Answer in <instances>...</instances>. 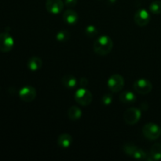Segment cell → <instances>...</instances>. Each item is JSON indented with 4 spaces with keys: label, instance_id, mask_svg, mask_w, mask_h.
I'll return each instance as SVG.
<instances>
[{
    "label": "cell",
    "instance_id": "20",
    "mask_svg": "<svg viewBox=\"0 0 161 161\" xmlns=\"http://www.w3.org/2000/svg\"><path fill=\"white\" fill-rule=\"evenodd\" d=\"M149 10L153 14H161V1L156 0L149 5Z\"/></svg>",
    "mask_w": 161,
    "mask_h": 161
},
{
    "label": "cell",
    "instance_id": "5",
    "mask_svg": "<svg viewBox=\"0 0 161 161\" xmlns=\"http://www.w3.org/2000/svg\"><path fill=\"white\" fill-rule=\"evenodd\" d=\"M141 116V110L132 107L126 110L124 114V119L126 124L128 125H135L139 121Z\"/></svg>",
    "mask_w": 161,
    "mask_h": 161
},
{
    "label": "cell",
    "instance_id": "6",
    "mask_svg": "<svg viewBox=\"0 0 161 161\" xmlns=\"http://www.w3.org/2000/svg\"><path fill=\"white\" fill-rule=\"evenodd\" d=\"M14 40L11 35L7 31L0 33V51L8 53L13 49Z\"/></svg>",
    "mask_w": 161,
    "mask_h": 161
},
{
    "label": "cell",
    "instance_id": "18",
    "mask_svg": "<svg viewBox=\"0 0 161 161\" xmlns=\"http://www.w3.org/2000/svg\"><path fill=\"white\" fill-rule=\"evenodd\" d=\"M123 149H124V153H125L127 155L130 156V157H134V155L135 154V153L137 152V150L138 149V148L136 146H135L132 143H126L123 146Z\"/></svg>",
    "mask_w": 161,
    "mask_h": 161
},
{
    "label": "cell",
    "instance_id": "23",
    "mask_svg": "<svg viewBox=\"0 0 161 161\" xmlns=\"http://www.w3.org/2000/svg\"><path fill=\"white\" fill-rule=\"evenodd\" d=\"M88 80L86 78H85V77H83V78H81L80 80V81H79V85L80 86V87H86V86L88 85Z\"/></svg>",
    "mask_w": 161,
    "mask_h": 161
},
{
    "label": "cell",
    "instance_id": "16",
    "mask_svg": "<svg viewBox=\"0 0 161 161\" xmlns=\"http://www.w3.org/2000/svg\"><path fill=\"white\" fill-rule=\"evenodd\" d=\"M68 116L71 120H78L82 116V111L79 107L72 105L68 111Z\"/></svg>",
    "mask_w": 161,
    "mask_h": 161
},
{
    "label": "cell",
    "instance_id": "4",
    "mask_svg": "<svg viewBox=\"0 0 161 161\" xmlns=\"http://www.w3.org/2000/svg\"><path fill=\"white\" fill-rule=\"evenodd\" d=\"M108 89L113 93H117L122 91L124 86V80L122 75L119 74H113L107 81Z\"/></svg>",
    "mask_w": 161,
    "mask_h": 161
},
{
    "label": "cell",
    "instance_id": "19",
    "mask_svg": "<svg viewBox=\"0 0 161 161\" xmlns=\"http://www.w3.org/2000/svg\"><path fill=\"white\" fill-rule=\"evenodd\" d=\"M70 38V32L65 29L61 30L58 31V34L56 35V39L58 42H65Z\"/></svg>",
    "mask_w": 161,
    "mask_h": 161
},
{
    "label": "cell",
    "instance_id": "12",
    "mask_svg": "<svg viewBox=\"0 0 161 161\" xmlns=\"http://www.w3.org/2000/svg\"><path fill=\"white\" fill-rule=\"evenodd\" d=\"M72 143V137L67 133L61 134L58 138V144L62 149H68Z\"/></svg>",
    "mask_w": 161,
    "mask_h": 161
},
{
    "label": "cell",
    "instance_id": "21",
    "mask_svg": "<svg viewBox=\"0 0 161 161\" xmlns=\"http://www.w3.org/2000/svg\"><path fill=\"white\" fill-rule=\"evenodd\" d=\"M85 34L86 36L89 38H94L97 36L98 34V31H97V28L94 25H89L85 28Z\"/></svg>",
    "mask_w": 161,
    "mask_h": 161
},
{
    "label": "cell",
    "instance_id": "11",
    "mask_svg": "<svg viewBox=\"0 0 161 161\" xmlns=\"http://www.w3.org/2000/svg\"><path fill=\"white\" fill-rule=\"evenodd\" d=\"M62 18L63 20L66 24H69V25H75L78 21L79 16L78 14L75 11L72 10V9H68V10L64 12Z\"/></svg>",
    "mask_w": 161,
    "mask_h": 161
},
{
    "label": "cell",
    "instance_id": "9",
    "mask_svg": "<svg viewBox=\"0 0 161 161\" xmlns=\"http://www.w3.org/2000/svg\"><path fill=\"white\" fill-rule=\"evenodd\" d=\"M134 20H135L136 25H138V26L144 27L147 25L150 21V15L147 10L141 9L135 13Z\"/></svg>",
    "mask_w": 161,
    "mask_h": 161
},
{
    "label": "cell",
    "instance_id": "3",
    "mask_svg": "<svg viewBox=\"0 0 161 161\" xmlns=\"http://www.w3.org/2000/svg\"><path fill=\"white\" fill-rule=\"evenodd\" d=\"M142 133L148 139L156 140L161 135V128L154 123H148L143 127Z\"/></svg>",
    "mask_w": 161,
    "mask_h": 161
},
{
    "label": "cell",
    "instance_id": "15",
    "mask_svg": "<svg viewBox=\"0 0 161 161\" xmlns=\"http://www.w3.org/2000/svg\"><path fill=\"white\" fill-rule=\"evenodd\" d=\"M119 100L122 103L125 105H130L136 101V96L133 92L129 91H125L121 92L119 94Z\"/></svg>",
    "mask_w": 161,
    "mask_h": 161
},
{
    "label": "cell",
    "instance_id": "10",
    "mask_svg": "<svg viewBox=\"0 0 161 161\" xmlns=\"http://www.w3.org/2000/svg\"><path fill=\"white\" fill-rule=\"evenodd\" d=\"M64 8L62 0H47L46 9L49 13L53 14H58L62 11Z\"/></svg>",
    "mask_w": 161,
    "mask_h": 161
},
{
    "label": "cell",
    "instance_id": "14",
    "mask_svg": "<svg viewBox=\"0 0 161 161\" xmlns=\"http://www.w3.org/2000/svg\"><path fill=\"white\" fill-rule=\"evenodd\" d=\"M42 66V61L40 58L33 56L28 61V68L31 72H36L39 70Z\"/></svg>",
    "mask_w": 161,
    "mask_h": 161
},
{
    "label": "cell",
    "instance_id": "13",
    "mask_svg": "<svg viewBox=\"0 0 161 161\" xmlns=\"http://www.w3.org/2000/svg\"><path fill=\"white\" fill-rule=\"evenodd\" d=\"M61 83L64 87L68 89H73L78 84L76 78L71 74H66L61 79Z\"/></svg>",
    "mask_w": 161,
    "mask_h": 161
},
{
    "label": "cell",
    "instance_id": "2",
    "mask_svg": "<svg viewBox=\"0 0 161 161\" xmlns=\"http://www.w3.org/2000/svg\"><path fill=\"white\" fill-rule=\"evenodd\" d=\"M74 98L78 104L83 106H86L91 103L93 96L89 90L86 89L85 87H80L75 91L74 94Z\"/></svg>",
    "mask_w": 161,
    "mask_h": 161
},
{
    "label": "cell",
    "instance_id": "22",
    "mask_svg": "<svg viewBox=\"0 0 161 161\" xmlns=\"http://www.w3.org/2000/svg\"><path fill=\"white\" fill-rule=\"evenodd\" d=\"M113 95H112V94H109V93H108V94H105L102 98V104H103L104 105H111L113 100Z\"/></svg>",
    "mask_w": 161,
    "mask_h": 161
},
{
    "label": "cell",
    "instance_id": "1",
    "mask_svg": "<svg viewBox=\"0 0 161 161\" xmlns=\"http://www.w3.org/2000/svg\"><path fill=\"white\" fill-rule=\"evenodd\" d=\"M113 42L111 38L105 35L99 36L94 42V51L100 56H105L111 52Z\"/></svg>",
    "mask_w": 161,
    "mask_h": 161
},
{
    "label": "cell",
    "instance_id": "17",
    "mask_svg": "<svg viewBox=\"0 0 161 161\" xmlns=\"http://www.w3.org/2000/svg\"><path fill=\"white\" fill-rule=\"evenodd\" d=\"M150 154L153 160H161V144L160 143H155L152 146L150 149Z\"/></svg>",
    "mask_w": 161,
    "mask_h": 161
},
{
    "label": "cell",
    "instance_id": "8",
    "mask_svg": "<svg viewBox=\"0 0 161 161\" xmlns=\"http://www.w3.org/2000/svg\"><path fill=\"white\" fill-rule=\"evenodd\" d=\"M36 90L31 86H24L19 91V97L25 102H32L36 97Z\"/></svg>",
    "mask_w": 161,
    "mask_h": 161
},
{
    "label": "cell",
    "instance_id": "24",
    "mask_svg": "<svg viewBox=\"0 0 161 161\" xmlns=\"http://www.w3.org/2000/svg\"><path fill=\"white\" fill-rule=\"evenodd\" d=\"M64 3L68 7H73L76 6L77 0H64Z\"/></svg>",
    "mask_w": 161,
    "mask_h": 161
},
{
    "label": "cell",
    "instance_id": "7",
    "mask_svg": "<svg viewBox=\"0 0 161 161\" xmlns=\"http://www.w3.org/2000/svg\"><path fill=\"white\" fill-rule=\"evenodd\" d=\"M134 89L139 94H147L152 91L153 85L147 79H139L134 83Z\"/></svg>",
    "mask_w": 161,
    "mask_h": 161
}]
</instances>
